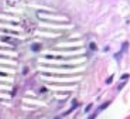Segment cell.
<instances>
[{
    "mask_svg": "<svg viewBox=\"0 0 130 119\" xmlns=\"http://www.w3.org/2000/svg\"><path fill=\"white\" fill-rule=\"evenodd\" d=\"M31 49H32L34 52H38V51L41 49V44H37V43H35V44H33L32 46H31Z\"/></svg>",
    "mask_w": 130,
    "mask_h": 119,
    "instance_id": "obj_1",
    "label": "cell"
},
{
    "mask_svg": "<svg viewBox=\"0 0 130 119\" xmlns=\"http://www.w3.org/2000/svg\"><path fill=\"white\" fill-rule=\"evenodd\" d=\"M122 53H123L120 51V52H119V53H115V54L113 55V57L116 59L117 61H120V60H121V58H122Z\"/></svg>",
    "mask_w": 130,
    "mask_h": 119,
    "instance_id": "obj_2",
    "label": "cell"
},
{
    "mask_svg": "<svg viewBox=\"0 0 130 119\" xmlns=\"http://www.w3.org/2000/svg\"><path fill=\"white\" fill-rule=\"evenodd\" d=\"M127 44H127V42L122 44V46H121V52H122V53H124L125 51H126V50L127 49V46H128Z\"/></svg>",
    "mask_w": 130,
    "mask_h": 119,
    "instance_id": "obj_3",
    "label": "cell"
},
{
    "mask_svg": "<svg viewBox=\"0 0 130 119\" xmlns=\"http://www.w3.org/2000/svg\"><path fill=\"white\" fill-rule=\"evenodd\" d=\"M109 104H110V102H105L104 104H103V105L100 106V107L98 108V110H103V109H104V108H105Z\"/></svg>",
    "mask_w": 130,
    "mask_h": 119,
    "instance_id": "obj_4",
    "label": "cell"
},
{
    "mask_svg": "<svg viewBox=\"0 0 130 119\" xmlns=\"http://www.w3.org/2000/svg\"><path fill=\"white\" fill-rule=\"evenodd\" d=\"M112 78H113V76H111V77L106 80V84H111V82H112Z\"/></svg>",
    "mask_w": 130,
    "mask_h": 119,
    "instance_id": "obj_5",
    "label": "cell"
},
{
    "mask_svg": "<svg viewBox=\"0 0 130 119\" xmlns=\"http://www.w3.org/2000/svg\"><path fill=\"white\" fill-rule=\"evenodd\" d=\"M90 46V49H92V50H96V49H97V46H96V44H94V43H91Z\"/></svg>",
    "mask_w": 130,
    "mask_h": 119,
    "instance_id": "obj_6",
    "label": "cell"
},
{
    "mask_svg": "<svg viewBox=\"0 0 130 119\" xmlns=\"http://www.w3.org/2000/svg\"><path fill=\"white\" fill-rule=\"evenodd\" d=\"M91 107H92V104L90 103V105H89V106H88V107L86 108V109H85V112H89V111L90 110V108H91Z\"/></svg>",
    "mask_w": 130,
    "mask_h": 119,
    "instance_id": "obj_7",
    "label": "cell"
},
{
    "mask_svg": "<svg viewBox=\"0 0 130 119\" xmlns=\"http://www.w3.org/2000/svg\"><path fill=\"white\" fill-rule=\"evenodd\" d=\"M27 71H28V69L27 68H24V69H23V75H26L27 73Z\"/></svg>",
    "mask_w": 130,
    "mask_h": 119,
    "instance_id": "obj_8",
    "label": "cell"
},
{
    "mask_svg": "<svg viewBox=\"0 0 130 119\" xmlns=\"http://www.w3.org/2000/svg\"><path fill=\"white\" fill-rule=\"evenodd\" d=\"M126 83H123V84H119V86H118V90H120V89H121V87H123V86H124V84Z\"/></svg>",
    "mask_w": 130,
    "mask_h": 119,
    "instance_id": "obj_9",
    "label": "cell"
}]
</instances>
